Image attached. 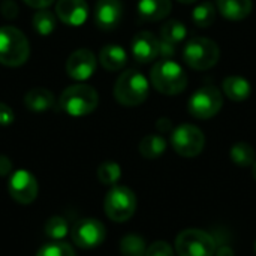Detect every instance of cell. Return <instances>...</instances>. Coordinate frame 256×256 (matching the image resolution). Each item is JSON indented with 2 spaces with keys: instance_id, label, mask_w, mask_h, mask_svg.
<instances>
[{
  "instance_id": "obj_1",
  "label": "cell",
  "mask_w": 256,
  "mask_h": 256,
  "mask_svg": "<svg viewBox=\"0 0 256 256\" xmlns=\"http://www.w3.org/2000/svg\"><path fill=\"white\" fill-rule=\"evenodd\" d=\"M150 81L153 87L162 94L174 96L186 88L188 75L177 62L164 58L152 68Z\"/></svg>"
},
{
  "instance_id": "obj_2",
  "label": "cell",
  "mask_w": 256,
  "mask_h": 256,
  "mask_svg": "<svg viewBox=\"0 0 256 256\" xmlns=\"http://www.w3.org/2000/svg\"><path fill=\"white\" fill-rule=\"evenodd\" d=\"M148 93L150 86L147 78L135 69L124 70L114 86V98L124 106L141 105L148 98Z\"/></svg>"
},
{
  "instance_id": "obj_3",
  "label": "cell",
  "mask_w": 256,
  "mask_h": 256,
  "mask_svg": "<svg viewBox=\"0 0 256 256\" xmlns=\"http://www.w3.org/2000/svg\"><path fill=\"white\" fill-rule=\"evenodd\" d=\"M58 105L66 114L74 117H82L98 108L99 94L88 84H74L63 90Z\"/></svg>"
},
{
  "instance_id": "obj_4",
  "label": "cell",
  "mask_w": 256,
  "mask_h": 256,
  "mask_svg": "<svg viewBox=\"0 0 256 256\" xmlns=\"http://www.w3.org/2000/svg\"><path fill=\"white\" fill-rule=\"evenodd\" d=\"M30 56V45L22 32L12 26L0 27V63L16 68L24 64Z\"/></svg>"
},
{
  "instance_id": "obj_5",
  "label": "cell",
  "mask_w": 256,
  "mask_h": 256,
  "mask_svg": "<svg viewBox=\"0 0 256 256\" xmlns=\"http://www.w3.org/2000/svg\"><path fill=\"white\" fill-rule=\"evenodd\" d=\"M186 64L196 70H207L213 68L220 58L219 45L208 38H192L183 50Z\"/></svg>"
},
{
  "instance_id": "obj_6",
  "label": "cell",
  "mask_w": 256,
  "mask_h": 256,
  "mask_svg": "<svg viewBox=\"0 0 256 256\" xmlns=\"http://www.w3.org/2000/svg\"><path fill=\"white\" fill-rule=\"evenodd\" d=\"M105 214L112 222L129 220L136 210V196L126 186H111L104 202Z\"/></svg>"
},
{
  "instance_id": "obj_7",
  "label": "cell",
  "mask_w": 256,
  "mask_h": 256,
  "mask_svg": "<svg viewBox=\"0 0 256 256\" xmlns=\"http://www.w3.org/2000/svg\"><path fill=\"white\" fill-rule=\"evenodd\" d=\"M216 240L206 231L186 230L176 238V252L178 256H214Z\"/></svg>"
},
{
  "instance_id": "obj_8",
  "label": "cell",
  "mask_w": 256,
  "mask_h": 256,
  "mask_svg": "<svg viewBox=\"0 0 256 256\" xmlns=\"http://www.w3.org/2000/svg\"><path fill=\"white\" fill-rule=\"evenodd\" d=\"M224 105V96L214 86H204L198 88L188 102V110L192 117L208 120L214 117Z\"/></svg>"
},
{
  "instance_id": "obj_9",
  "label": "cell",
  "mask_w": 256,
  "mask_h": 256,
  "mask_svg": "<svg viewBox=\"0 0 256 256\" xmlns=\"http://www.w3.org/2000/svg\"><path fill=\"white\" fill-rule=\"evenodd\" d=\"M172 148L183 158L198 156L206 144V136L202 130L194 124H180L172 130L171 135Z\"/></svg>"
},
{
  "instance_id": "obj_10",
  "label": "cell",
  "mask_w": 256,
  "mask_h": 256,
  "mask_svg": "<svg viewBox=\"0 0 256 256\" xmlns=\"http://www.w3.org/2000/svg\"><path fill=\"white\" fill-rule=\"evenodd\" d=\"M70 236L78 248L94 249L104 243L106 237V230L104 224L98 219H82L74 225Z\"/></svg>"
},
{
  "instance_id": "obj_11",
  "label": "cell",
  "mask_w": 256,
  "mask_h": 256,
  "mask_svg": "<svg viewBox=\"0 0 256 256\" xmlns=\"http://www.w3.org/2000/svg\"><path fill=\"white\" fill-rule=\"evenodd\" d=\"M8 189L14 201L20 204H30L38 196V180L32 172L18 170L9 177Z\"/></svg>"
},
{
  "instance_id": "obj_12",
  "label": "cell",
  "mask_w": 256,
  "mask_h": 256,
  "mask_svg": "<svg viewBox=\"0 0 256 256\" xmlns=\"http://www.w3.org/2000/svg\"><path fill=\"white\" fill-rule=\"evenodd\" d=\"M96 70V57L87 48L74 51L66 62V72L72 80L84 81L88 80Z\"/></svg>"
},
{
  "instance_id": "obj_13",
  "label": "cell",
  "mask_w": 256,
  "mask_h": 256,
  "mask_svg": "<svg viewBox=\"0 0 256 256\" xmlns=\"http://www.w3.org/2000/svg\"><path fill=\"white\" fill-rule=\"evenodd\" d=\"M160 39L152 32H140L132 39V54L138 63H150L159 57Z\"/></svg>"
},
{
  "instance_id": "obj_14",
  "label": "cell",
  "mask_w": 256,
  "mask_h": 256,
  "mask_svg": "<svg viewBox=\"0 0 256 256\" xmlns=\"http://www.w3.org/2000/svg\"><path fill=\"white\" fill-rule=\"evenodd\" d=\"M123 18V3L120 0H98L94 21L102 30L116 28Z\"/></svg>"
},
{
  "instance_id": "obj_15",
  "label": "cell",
  "mask_w": 256,
  "mask_h": 256,
  "mask_svg": "<svg viewBox=\"0 0 256 256\" xmlns=\"http://www.w3.org/2000/svg\"><path fill=\"white\" fill-rule=\"evenodd\" d=\"M56 14L63 24L78 27L84 24L88 16V4L86 0H58Z\"/></svg>"
},
{
  "instance_id": "obj_16",
  "label": "cell",
  "mask_w": 256,
  "mask_h": 256,
  "mask_svg": "<svg viewBox=\"0 0 256 256\" xmlns=\"http://www.w3.org/2000/svg\"><path fill=\"white\" fill-rule=\"evenodd\" d=\"M172 9L171 0H140L136 10L142 21H159L170 15Z\"/></svg>"
},
{
  "instance_id": "obj_17",
  "label": "cell",
  "mask_w": 256,
  "mask_h": 256,
  "mask_svg": "<svg viewBox=\"0 0 256 256\" xmlns=\"http://www.w3.org/2000/svg\"><path fill=\"white\" fill-rule=\"evenodd\" d=\"M218 10L231 21H240L250 15L252 0H216Z\"/></svg>"
},
{
  "instance_id": "obj_18",
  "label": "cell",
  "mask_w": 256,
  "mask_h": 256,
  "mask_svg": "<svg viewBox=\"0 0 256 256\" xmlns=\"http://www.w3.org/2000/svg\"><path fill=\"white\" fill-rule=\"evenodd\" d=\"M24 105L28 111L44 112L54 106V94L52 92L44 87H34L24 96Z\"/></svg>"
},
{
  "instance_id": "obj_19",
  "label": "cell",
  "mask_w": 256,
  "mask_h": 256,
  "mask_svg": "<svg viewBox=\"0 0 256 256\" xmlns=\"http://www.w3.org/2000/svg\"><path fill=\"white\" fill-rule=\"evenodd\" d=\"M222 90L231 100H236V102L246 100L252 93V87L249 81L238 75L226 76L222 82Z\"/></svg>"
},
{
  "instance_id": "obj_20",
  "label": "cell",
  "mask_w": 256,
  "mask_h": 256,
  "mask_svg": "<svg viewBox=\"0 0 256 256\" xmlns=\"http://www.w3.org/2000/svg\"><path fill=\"white\" fill-rule=\"evenodd\" d=\"M99 62L106 70H120L128 62V54L120 45H105L99 52Z\"/></svg>"
},
{
  "instance_id": "obj_21",
  "label": "cell",
  "mask_w": 256,
  "mask_h": 256,
  "mask_svg": "<svg viewBox=\"0 0 256 256\" xmlns=\"http://www.w3.org/2000/svg\"><path fill=\"white\" fill-rule=\"evenodd\" d=\"M166 150V141L160 135H147L140 142V153L146 159H158Z\"/></svg>"
},
{
  "instance_id": "obj_22",
  "label": "cell",
  "mask_w": 256,
  "mask_h": 256,
  "mask_svg": "<svg viewBox=\"0 0 256 256\" xmlns=\"http://www.w3.org/2000/svg\"><path fill=\"white\" fill-rule=\"evenodd\" d=\"M231 160L242 168L252 166L256 160V153L254 147L248 142H236L230 150Z\"/></svg>"
},
{
  "instance_id": "obj_23",
  "label": "cell",
  "mask_w": 256,
  "mask_h": 256,
  "mask_svg": "<svg viewBox=\"0 0 256 256\" xmlns=\"http://www.w3.org/2000/svg\"><path fill=\"white\" fill-rule=\"evenodd\" d=\"M188 34V28L186 26L178 21V20H171V21H166L162 27H160V39L166 40V42H171L174 45L180 44L182 40H184Z\"/></svg>"
},
{
  "instance_id": "obj_24",
  "label": "cell",
  "mask_w": 256,
  "mask_h": 256,
  "mask_svg": "<svg viewBox=\"0 0 256 256\" xmlns=\"http://www.w3.org/2000/svg\"><path fill=\"white\" fill-rule=\"evenodd\" d=\"M216 6L212 2H202L195 6L192 12V20L198 27H210L216 20Z\"/></svg>"
},
{
  "instance_id": "obj_25",
  "label": "cell",
  "mask_w": 256,
  "mask_h": 256,
  "mask_svg": "<svg viewBox=\"0 0 256 256\" xmlns=\"http://www.w3.org/2000/svg\"><path fill=\"white\" fill-rule=\"evenodd\" d=\"M33 28L40 34V36H48L54 32L56 28V16L52 12L46 9H39L33 15Z\"/></svg>"
},
{
  "instance_id": "obj_26",
  "label": "cell",
  "mask_w": 256,
  "mask_h": 256,
  "mask_svg": "<svg viewBox=\"0 0 256 256\" xmlns=\"http://www.w3.org/2000/svg\"><path fill=\"white\" fill-rule=\"evenodd\" d=\"M120 252L123 256H146L147 249L144 240L138 234H128L120 242Z\"/></svg>"
},
{
  "instance_id": "obj_27",
  "label": "cell",
  "mask_w": 256,
  "mask_h": 256,
  "mask_svg": "<svg viewBox=\"0 0 256 256\" xmlns=\"http://www.w3.org/2000/svg\"><path fill=\"white\" fill-rule=\"evenodd\" d=\"M120 176H122V168L118 164L112 160H106L98 168V178L105 186H116Z\"/></svg>"
},
{
  "instance_id": "obj_28",
  "label": "cell",
  "mask_w": 256,
  "mask_h": 256,
  "mask_svg": "<svg viewBox=\"0 0 256 256\" xmlns=\"http://www.w3.org/2000/svg\"><path fill=\"white\" fill-rule=\"evenodd\" d=\"M44 230H45V234L50 238H52L56 242H60L62 238H64L68 236L69 225H68L66 219H63L60 216H54V218H51V219L46 220Z\"/></svg>"
},
{
  "instance_id": "obj_29",
  "label": "cell",
  "mask_w": 256,
  "mask_h": 256,
  "mask_svg": "<svg viewBox=\"0 0 256 256\" xmlns=\"http://www.w3.org/2000/svg\"><path fill=\"white\" fill-rule=\"evenodd\" d=\"M36 256H75V252L68 243L54 242L42 246Z\"/></svg>"
},
{
  "instance_id": "obj_30",
  "label": "cell",
  "mask_w": 256,
  "mask_h": 256,
  "mask_svg": "<svg viewBox=\"0 0 256 256\" xmlns=\"http://www.w3.org/2000/svg\"><path fill=\"white\" fill-rule=\"evenodd\" d=\"M146 256H174V250L166 242H154L147 249Z\"/></svg>"
},
{
  "instance_id": "obj_31",
  "label": "cell",
  "mask_w": 256,
  "mask_h": 256,
  "mask_svg": "<svg viewBox=\"0 0 256 256\" xmlns=\"http://www.w3.org/2000/svg\"><path fill=\"white\" fill-rule=\"evenodd\" d=\"M0 10H2V15L8 20H12L18 15V6L14 0H3L0 3Z\"/></svg>"
},
{
  "instance_id": "obj_32",
  "label": "cell",
  "mask_w": 256,
  "mask_h": 256,
  "mask_svg": "<svg viewBox=\"0 0 256 256\" xmlns=\"http://www.w3.org/2000/svg\"><path fill=\"white\" fill-rule=\"evenodd\" d=\"M14 122V111L6 105L0 102V124L9 126Z\"/></svg>"
},
{
  "instance_id": "obj_33",
  "label": "cell",
  "mask_w": 256,
  "mask_h": 256,
  "mask_svg": "<svg viewBox=\"0 0 256 256\" xmlns=\"http://www.w3.org/2000/svg\"><path fill=\"white\" fill-rule=\"evenodd\" d=\"M159 56H162L164 58H171L176 56V45L171 42H166L164 39H160V50H159Z\"/></svg>"
},
{
  "instance_id": "obj_34",
  "label": "cell",
  "mask_w": 256,
  "mask_h": 256,
  "mask_svg": "<svg viewBox=\"0 0 256 256\" xmlns=\"http://www.w3.org/2000/svg\"><path fill=\"white\" fill-rule=\"evenodd\" d=\"M12 171V162L8 156L0 154V177H6L9 176Z\"/></svg>"
},
{
  "instance_id": "obj_35",
  "label": "cell",
  "mask_w": 256,
  "mask_h": 256,
  "mask_svg": "<svg viewBox=\"0 0 256 256\" xmlns=\"http://www.w3.org/2000/svg\"><path fill=\"white\" fill-rule=\"evenodd\" d=\"M156 128H158L159 132H171V130H172V123H171L170 118H165V117H164V118H159V120H158Z\"/></svg>"
},
{
  "instance_id": "obj_36",
  "label": "cell",
  "mask_w": 256,
  "mask_h": 256,
  "mask_svg": "<svg viewBox=\"0 0 256 256\" xmlns=\"http://www.w3.org/2000/svg\"><path fill=\"white\" fill-rule=\"evenodd\" d=\"M28 6L32 8H36V9H45L48 8L50 4L54 3V0H24Z\"/></svg>"
},
{
  "instance_id": "obj_37",
  "label": "cell",
  "mask_w": 256,
  "mask_h": 256,
  "mask_svg": "<svg viewBox=\"0 0 256 256\" xmlns=\"http://www.w3.org/2000/svg\"><path fill=\"white\" fill-rule=\"evenodd\" d=\"M216 256H234V250L230 246H222L220 249H216Z\"/></svg>"
},
{
  "instance_id": "obj_38",
  "label": "cell",
  "mask_w": 256,
  "mask_h": 256,
  "mask_svg": "<svg viewBox=\"0 0 256 256\" xmlns=\"http://www.w3.org/2000/svg\"><path fill=\"white\" fill-rule=\"evenodd\" d=\"M180 3H184V4H190V3H195L196 0H178Z\"/></svg>"
},
{
  "instance_id": "obj_39",
  "label": "cell",
  "mask_w": 256,
  "mask_h": 256,
  "mask_svg": "<svg viewBox=\"0 0 256 256\" xmlns=\"http://www.w3.org/2000/svg\"><path fill=\"white\" fill-rule=\"evenodd\" d=\"M252 174H254V178L256 180V160H255V164L252 165Z\"/></svg>"
},
{
  "instance_id": "obj_40",
  "label": "cell",
  "mask_w": 256,
  "mask_h": 256,
  "mask_svg": "<svg viewBox=\"0 0 256 256\" xmlns=\"http://www.w3.org/2000/svg\"><path fill=\"white\" fill-rule=\"evenodd\" d=\"M255 252H256V243H255Z\"/></svg>"
}]
</instances>
